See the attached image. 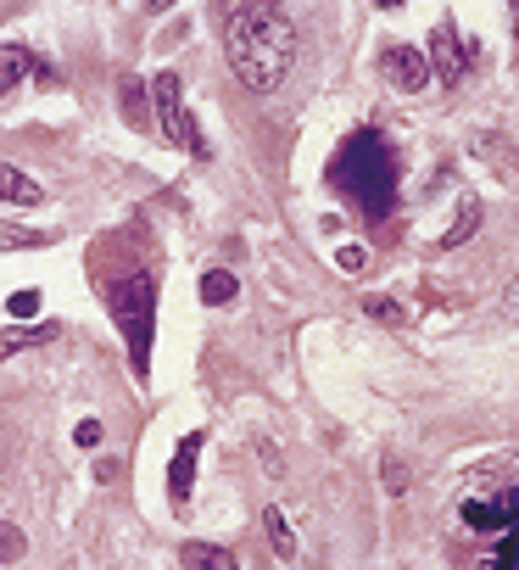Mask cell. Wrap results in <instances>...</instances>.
I'll list each match as a JSON object with an SVG mask.
<instances>
[{"mask_svg":"<svg viewBox=\"0 0 519 570\" xmlns=\"http://www.w3.org/2000/svg\"><path fill=\"white\" fill-rule=\"evenodd\" d=\"M224 56L235 67V78L251 96H269L285 85V73L296 67V23L274 0H257L224 18Z\"/></svg>","mask_w":519,"mask_h":570,"instance_id":"obj_1","label":"cell"},{"mask_svg":"<svg viewBox=\"0 0 519 570\" xmlns=\"http://www.w3.org/2000/svg\"><path fill=\"white\" fill-rule=\"evenodd\" d=\"M329 185L346 191V202H353L369 224L391 218V207H397V151H391V140L380 129H358L335 151Z\"/></svg>","mask_w":519,"mask_h":570,"instance_id":"obj_2","label":"cell"},{"mask_svg":"<svg viewBox=\"0 0 519 570\" xmlns=\"http://www.w3.org/2000/svg\"><path fill=\"white\" fill-rule=\"evenodd\" d=\"M458 520L469 531H486V564L480 570H519V475L513 481H491L486 493L458 504Z\"/></svg>","mask_w":519,"mask_h":570,"instance_id":"obj_3","label":"cell"},{"mask_svg":"<svg viewBox=\"0 0 519 570\" xmlns=\"http://www.w3.org/2000/svg\"><path fill=\"white\" fill-rule=\"evenodd\" d=\"M107 308L118 319V336L129 342V358H134V375L145 380L151 369V331H156V275L151 269H134L123 280L107 286Z\"/></svg>","mask_w":519,"mask_h":570,"instance_id":"obj_4","label":"cell"},{"mask_svg":"<svg viewBox=\"0 0 519 570\" xmlns=\"http://www.w3.org/2000/svg\"><path fill=\"white\" fill-rule=\"evenodd\" d=\"M151 107H156V129H162L173 146L191 151V157H207V140H202V129H196V118H191V107H185V85H180L173 73H156Z\"/></svg>","mask_w":519,"mask_h":570,"instance_id":"obj_5","label":"cell"},{"mask_svg":"<svg viewBox=\"0 0 519 570\" xmlns=\"http://www.w3.org/2000/svg\"><path fill=\"white\" fill-rule=\"evenodd\" d=\"M469 62H480V45H475V40H464L453 18H442V23H436V34H430V78H442V85L453 90L458 78L469 73Z\"/></svg>","mask_w":519,"mask_h":570,"instance_id":"obj_6","label":"cell"},{"mask_svg":"<svg viewBox=\"0 0 519 570\" xmlns=\"http://www.w3.org/2000/svg\"><path fill=\"white\" fill-rule=\"evenodd\" d=\"M202 448H207L202 431L180 437V448H173V464H167V498H173V509H185L191 493H196V459H202Z\"/></svg>","mask_w":519,"mask_h":570,"instance_id":"obj_7","label":"cell"},{"mask_svg":"<svg viewBox=\"0 0 519 570\" xmlns=\"http://www.w3.org/2000/svg\"><path fill=\"white\" fill-rule=\"evenodd\" d=\"M386 78H391L402 96H419V90L430 85V56L413 51V45H391V51H386Z\"/></svg>","mask_w":519,"mask_h":570,"instance_id":"obj_8","label":"cell"},{"mask_svg":"<svg viewBox=\"0 0 519 570\" xmlns=\"http://www.w3.org/2000/svg\"><path fill=\"white\" fill-rule=\"evenodd\" d=\"M56 331H62L56 319H45V324H18V331H0V364H7V358H18V353H29V347H45V342H56Z\"/></svg>","mask_w":519,"mask_h":570,"instance_id":"obj_9","label":"cell"},{"mask_svg":"<svg viewBox=\"0 0 519 570\" xmlns=\"http://www.w3.org/2000/svg\"><path fill=\"white\" fill-rule=\"evenodd\" d=\"M118 107H123L129 129H145V123H151V90H145V78H134V73L118 78Z\"/></svg>","mask_w":519,"mask_h":570,"instance_id":"obj_10","label":"cell"},{"mask_svg":"<svg viewBox=\"0 0 519 570\" xmlns=\"http://www.w3.org/2000/svg\"><path fill=\"white\" fill-rule=\"evenodd\" d=\"M0 202H12V207H40V202H45V191H40L23 169L0 162Z\"/></svg>","mask_w":519,"mask_h":570,"instance_id":"obj_11","label":"cell"},{"mask_svg":"<svg viewBox=\"0 0 519 570\" xmlns=\"http://www.w3.org/2000/svg\"><path fill=\"white\" fill-rule=\"evenodd\" d=\"M34 67V51L29 45H0V96H12Z\"/></svg>","mask_w":519,"mask_h":570,"instance_id":"obj_12","label":"cell"},{"mask_svg":"<svg viewBox=\"0 0 519 570\" xmlns=\"http://www.w3.org/2000/svg\"><path fill=\"white\" fill-rule=\"evenodd\" d=\"M180 564H185V570H240L235 553H224L218 542H185V548H180Z\"/></svg>","mask_w":519,"mask_h":570,"instance_id":"obj_13","label":"cell"},{"mask_svg":"<svg viewBox=\"0 0 519 570\" xmlns=\"http://www.w3.org/2000/svg\"><path fill=\"white\" fill-rule=\"evenodd\" d=\"M263 526H269L274 553H280V559H296V531H291V520H285V509H280V504H269V509H263Z\"/></svg>","mask_w":519,"mask_h":570,"instance_id":"obj_14","label":"cell"},{"mask_svg":"<svg viewBox=\"0 0 519 570\" xmlns=\"http://www.w3.org/2000/svg\"><path fill=\"white\" fill-rule=\"evenodd\" d=\"M235 291H240V286H235L229 269H207V275H202V302H207V308H229Z\"/></svg>","mask_w":519,"mask_h":570,"instance_id":"obj_15","label":"cell"},{"mask_svg":"<svg viewBox=\"0 0 519 570\" xmlns=\"http://www.w3.org/2000/svg\"><path fill=\"white\" fill-rule=\"evenodd\" d=\"M23 553H29V537H23L18 526L0 520V564H12V559H23Z\"/></svg>","mask_w":519,"mask_h":570,"instance_id":"obj_16","label":"cell"},{"mask_svg":"<svg viewBox=\"0 0 519 570\" xmlns=\"http://www.w3.org/2000/svg\"><path fill=\"white\" fill-rule=\"evenodd\" d=\"M364 313H369V319H380V324H397V319H402V308H397L391 297H369V302H364Z\"/></svg>","mask_w":519,"mask_h":570,"instance_id":"obj_17","label":"cell"},{"mask_svg":"<svg viewBox=\"0 0 519 570\" xmlns=\"http://www.w3.org/2000/svg\"><path fill=\"white\" fill-rule=\"evenodd\" d=\"M7 313H12V319H34V313H40V291H18V297L7 302Z\"/></svg>","mask_w":519,"mask_h":570,"instance_id":"obj_18","label":"cell"},{"mask_svg":"<svg viewBox=\"0 0 519 570\" xmlns=\"http://www.w3.org/2000/svg\"><path fill=\"white\" fill-rule=\"evenodd\" d=\"M380 481H386V493H408V470H402V464H386Z\"/></svg>","mask_w":519,"mask_h":570,"instance_id":"obj_19","label":"cell"},{"mask_svg":"<svg viewBox=\"0 0 519 570\" xmlns=\"http://www.w3.org/2000/svg\"><path fill=\"white\" fill-rule=\"evenodd\" d=\"M469 229H475V207H464V218H458V224L447 229V240H442V247H458V240H464Z\"/></svg>","mask_w":519,"mask_h":570,"instance_id":"obj_20","label":"cell"},{"mask_svg":"<svg viewBox=\"0 0 519 570\" xmlns=\"http://www.w3.org/2000/svg\"><path fill=\"white\" fill-rule=\"evenodd\" d=\"M73 442H78V448H96V442H101V420H84V426L73 431Z\"/></svg>","mask_w":519,"mask_h":570,"instance_id":"obj_21","label":"cell"},{"mask_svg":"<svg viewBox=\"0 0 519 570\" xmlns=\"http://www.w3.org/2000/svg\"><path fill=\"white\" fill-rule=\"evenodd\" d=\"M29 78H34V85H45V90H56V67H51V62H40V56H34Z\"/></svg>","mask_w":519,"mask_h":570,"instance_id":"obj_22","label":"cell"},{"mask_svg":"<svg viewBox=\"0 0 519 570\" xmlns=\"http://www.w3.org/2000/svg\"><path fill=\"white\" fill-rule=\"evenodd\" d=\"M364 264H369V252H364V247H346V252H340V269H346V275H358Z\"/></svg>","mask_w":519,"mask_h":570,"instance_id":"obj_23","label":"cell"},{"mask_svg":"<svg viewBox=\"0 0 519 570\" xmlns=\"http://www.w3.org/2000/svg\"><path fill=\"white\" fill-rule=\"evenodd\" d=\"M96 481H118V459H96Z\"/></svg>","mask_w":519,"mask_h":570,"instance_id":"obj_24","label":"cell"},{"mask_svg":"<svg viewBox=\"0 0 519 570\" xmlns=\"http://www.w3.org/2000/svg\"><path fill=\"white\" fill-rule=\"evenodd\" d=\"M240 7H257V0H218V12L229 18V12H240Z\"/></svg>","mask_w":519,"mask_h":570,"instance_id":"obj_25","label":"cell"},{"mask_svg":"<svg viewBox=\"0 0 519 570\" xmlns=\"http://www.w3.org/2000/svg\"><path fill=\"white\" fill-rule=\"evenodd\" d=\"M375 7H380V12H397V7H402V0H375Z\"/></svg>","mask_w":519,"mask_h":570,"instance_id":"obj_26","label":"cell"},{"mask_svg":"<svg viewBox=\"0 0 519 570\" xmlns=\"http://www.w3.org/2000/svg\"><path fill=\"white\" fill-rule=\"evenodd\" d=\"M508 12H513V34H519V0H508Z\"/></svg>","mask_w":519,"mask_h":570,"instance_id":"obj_27","label":"cell"},{"mask_svg":"<svg viewBox=\"0 0 519 570\" xmlns=\"http://www.w3.org/2000/svg\"><path fill=\"white\" fill-rule=\"evenodd\" d=\"M173 7V0H151V12H167Z\"/></svg>","mask_w":519,"mask_h":570,"instance_id":"obj_28","label":"cell"}]
</instances>
